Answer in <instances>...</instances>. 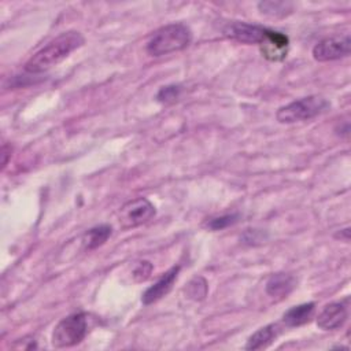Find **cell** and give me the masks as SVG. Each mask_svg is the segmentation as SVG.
Returning a JSON list of instances; mask_svg holds the SVG:
<instances>
[{"instance_id": "obj_1", "label": "cell", "mask_w": 351, "mask_h": 351, "mask_svg": "<svg viewBox=\"0 0 351 351\" xmlns=\"http://www.w3.org/2000/svg\"><path fill=\"white\" fill-rule=\"evenodd\" d=\"M85 43L81 33L75 30H69L52 41H49L45 47L37 51L25 64V70L33 74L44 73L48 69L56 66L59 62L66 59L73 51L82 47Z\"/></svg>"}, {"instance_id": "obj_2", "label": "cell", "mask_w": 351, "mask_h": 351, "mask_svg": "<svg viewBox=\"0 0 351 351\" xmlns=\"http://www.w3.org/2000/svg\"><path fill=\"white\" fill-rule=\"evenodd\" d=\"M192 41V32L184 23H170L152 33L145 49L151 56H162L186 48Z\"/></svg>"}, {"instance_id": "obj_3", "label": "cell", "mask_w": 351, "mask_h": 351, "mask_svg": "<svg viewBox=\"0 0 351 351\" xmlns=\"http://www.w3.org/2000/svg\"><path fill=\"white\" fill-rule=\"evenodd\" d=\"M329 107H330V103L325 97L318 95H311L307 97H302L299 100H293L280 107L276 112V118L280 123H293L299 121H307L326 112Z\"/></svg>"}, {"instance_id": "obj_4", "label": "cell", "mask_w": 351, "mask_h": 351, "mask_svg": "<svg viewBox=\"0 0 351 351\" xmlns=\"http://www.w3.org/2000/svg\"><path fill=\"white\" fill-rule=\"evenodd\" d=\"M89 330V315L74 313L58 322L52 332V344L56 348H66L80 344Z\"/></svg>"}, {"instance_id": "obj_5", "label": "cell", "mask_w": 351, "mask_h": 351, "mask_svg": "<svg viewBox=\"0 0 351 351\" xmlns=\"http://www.w3.org/2000/svg\"><path fill=\"white\" fill-rule=\"evenodd\" d=\"M155 215V206L145 197H136L126 202L118 214L123 229L136 228L148 222Z\"/></svg>"}, {"instance_id": "obj_6", "label": "cell", "mask_w": 351, "mask_h": 351, "mask_svg": "<svg viewBox=\"0 0 351 351\" xmlns=\"http://www.w3.org/2000/svg\"><path fill=\"white\" fill-rule=\"evenodd\" d=\"M350 49H351V38L348 34L326 37L314 45L313 58L318 62L337 60L348 56Z\"/></svg>"}, {"instance_id": "obj_7", "label": "cell", "mask_w": 351, "mask_h": 351, "mask_svg": "<svg viewBox=\"0 0 351 351\" xmlns=\"http://www.w3.org/2000/svg\"><path fill=\"white\" fill-rule=\"evenodd\" d=\"M222 33H223V36H226L232 40H236L239 43L261 45L267 38L270 29L259 26V25L234 21V22L226 23L222 29Z\"/></svg>"}, {"instance_id": "obj_8", "label": "cell", "mask_w": 351, "mask_h": 351, "mask_svg": "<svg viewBox=\"0 0 351 351\" xmlns=\"http://www.w3.org/2000/svg\"><path fill=\"white\" fill-rule=\"evenodd\" d=\"M348 318L347 302H333L326 304L317 317V325L324 330H335L344 325Z\"/></svg>"}, {"instance_id": "obj_9", "label": "cell", "mask_w": 351, "mask_h": 351, "mask_svg": "<svg viewBox=\"0 0 351 351\" xmlns=\"http://www.w3.org/2000/svg\"><path fill=\"white\" fill-rule=\"evenodd\" d=\"M178 271H180V266L178 265L170 267L166 273L162 274V277L154 285L147 288L145 292L141 296L143 304H145V306L152 304V303L158 302L159 299H162L163 296H166L171 291L173 284L177 280Z\"/></svg>"}, {"instance_id": "obj_10", "label": "cell", "mask_w": 351, "mask_h": 351, "mask_svg": "<svg viewBox=\"0 0 351 351\" xmlns=\"http://www.w3.org/2000/svg\"><path fill=\"white\" fill-rule=\"evenodd\" d=\"M288 45L289 40L285 34L276 30H270L267 38L261 44V51L266 59L280 62L287 56Z\"/></svg>"}, {"instance_id": "obj_11", "label": "cell", "mask_w": 351, "mask_h": 351, "mask_svg": "<svg viewBox=\"0 0 351 351\" xmlns=\"http://www.w3.org/2000/svg\"><path fill=\"white\" fill-rule=\"evenodd\" d=\"M296 287V280L289 273H276L266 281V293L271 298H287Z\"/></svg>"}, {"instance_id": "obj_12", "label": "cell", "mask_w": 351, "mask_h": 351, "mask_svg": "<svg viewBox=\"0 0 351 351\" xmlns=\"http://www.w3.org/2000/svg\"><path fill=\"white\" fill-rule=\"evenodd\" d=\"M282 328L280 324H269L254 332L245 344V350H262L269 347L281 333Z\"/></svg>"}, {"instance_id": "obj_13", "label": "cell", "mask_w": 351, "mask_h": 351, "mask_svg": "<svg viewBox=\"0 0 351 351\" xmlns=\"http://www.w3.org/2000/svg\"><path fill=\"white\" fill-rule=\"evenodd\" d=\"M314 313H315V304L313 302L293 306L282 314V324L287 328L302 326V325L310 322Z\"/></svg>"}, {"instance_id": "obj_14", "label": "cell", "mask_w": 351, "mask_h": 351, "mask_svg": "<svg viewBox=\"0 0 351 351\" xmlns=\"http://www.w3.org/2000/svg\"><path fill=\"white\" fill-rule=\"evenodd\" d=\"M111 233H112V229H111L110 225L103 223V225H97V226L90 228L89 230H86L82 234V239H81L84 250L92 251V250L99 248L100 245H103L108 240Z\"/></svg>"}, {"instance_id": "obj_15", "label": "cell", "mask_w": 351, "mask_h": 351, "mask_svg": "<svg viewBox=\"0 0 351 351\" xmlns=\"http://www.w3.org/2000/svg\"><path fill=\"white\" fill-rule=\"evenodd\" d=\"M258 8L262 14H266L269 16L282 18L292 12L293 5L288 1H261L258 4Z\"/></svg>"}, {"instance_id": "obj_16", "label": "cell", "mask_w": 351, "mask_h": 351, "mask_svg": "<svg viewBox=\"0 0 351 351\" xmlns=\"http://www.w3.org/2000/svg\"><path fill=\"white\" fill-rule=\"evenodd\" d=\"M207 281L203 277H193L186 285V295L193 300H203L207 295Z\"/></svg>"}, {"instance_id": "obj_17", "label": "cell", "mask_w": 351, "mask_h": 351, "mask_svg": "<svg viewBox=\"0 0 351 351\" xmlns=\"http://www.w3.org/2000/svg\"><path fill=\"white\" fill-rule=\"evenodd\" d=\"M240 218V214L239 213H233V214H225V215H221V217H215V218H211L210 221H207L206 226L211 230H222L230 225H234Z\"/></svg>"}, {"instance_id": "obj_18", "label": "cell", "mask_w": 351, "mask_h": 351, "mask_svg": "<svg viewBox=\"0 0 351 351\" xmlns=\"http://www.w3.org/2000/svg\"><path fill=\"white\" fill-rule=\"evenodd\" d=\"M181 95L180 85H166L162 86L156 95V100L160 103H171L176 101Z\"/></svg>"}, {"instance_id": "obj_19", "label": "cell", "mask_w": 351, "mask_h": 351, "mask_svg": "<svg viewBox=\"0 0 351 351\" xmlns=\"http://www.w3.org/2000/svg\"><path fill=\"white\" fill-rule=\"evenodd\" d=\"M151 271H152V265L148 261H143V262H138V265L136 266L133 271V277L136 281H145L149 277Z\"/></svg>"}, {"instance_id": "obj_20", "label": "cell", "mask_w": 351, "mask_h": 351, "mask_svg": "<svg viewBox=\"0 0 351 351\" xmlns=\"http://www.w3.org/2000/svg\"><path fill=\"white\" fill-rule=\"evenodd\" d=\"M243 243L245 244H256V243H261L265 240L263 237V233L258 229H247L241 237Z\"/></svg>"}, {"instance_id": "obj_21", "label": "cell", "mask_w": 351, "mask_h": 351, "mask_svg": "<svg viewBox=\"0 0 351 351\" xmlns=\"http://www.w3.org/2000/svg\"><path fill=\"white\" fill-rule=\"evenodd\" d=\"M11 152V149L8 151V147L4 144L3 145V148H1V156H3V160H1V165H3V167L7 165V156H8V154Z\"/></svg>"}]
</instances>
